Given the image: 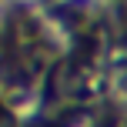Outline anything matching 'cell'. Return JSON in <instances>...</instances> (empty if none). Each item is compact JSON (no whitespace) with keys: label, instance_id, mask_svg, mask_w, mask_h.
<instances>
[{"label":"cell","instance_id":"6da1fadb","mask_svg":"<svg viewBox=\"0 0 127 127\" xmlns=\"http://www.w3.org/2000/svg\"><path fill=\"white\" fill-rule=\"evenodd\" d=\"M84 90H87V74H84V67L64 64L57 70V77H54V94L64 97V100H77Z\"/></svg>","mask_w":127,"mask_h":127}]
</instances>
